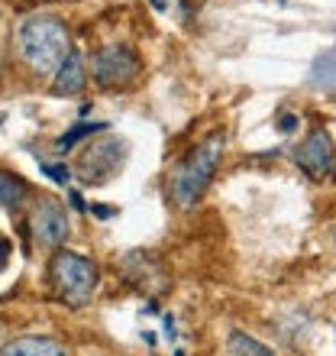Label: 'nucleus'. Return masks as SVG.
<instances>
[{
	"mask_svg": "<svg viewBox=\"0 0 336 356\" xmlns=\"http://www.w3.org/2000/svg\"><path fill=\"white\" fill-rule=\"evenodd\" d=\"M19 56L36 75H56L58 65L68 58L72 52V39L68 29L58 17H29L19 26Z\"/></svg>",
	"mask_w": 336,
	"mask_h": 356,
	"instance_id": "1",
	"label": "nucleus"
},
{
	"mask_svg": "<svg viewBox=\"0 0 336 356\" xmlns=\"http://www.w3.org/2000/svg\"><path fill=\"white\" fill-rule=\"evenodd\" d=\"M224 146H226V136L224 133H210L207 140H201L194 149L185 156V162L175 169L171 175V201L178 207H191L201 201V195L207 191V185L214 181V172L224 159Z\"/></svg>",
	"mask_w": 336,
	"mask_h": 356,
	"instance_id": "2",
	"label": "nucleus"
},
{
	"mask_svg": "<svg viewBox=\"0 0 336 356\" xmlns=\"http://www.w3.org/2000/svg\"><path fill=\"white\" fill-rule=\"evenodd\" d=\"M97 282H101V272H97V266L87 256L58 246L56 253H52V259H49V285L56 291V298L65 301L68 308L91 305L94 291H97Z\"/></svg>",
	"mask_w": 336,
	"mask_h": 356,
	"instance_id": "3",
	"label": "nucleus"
},
{
	"mask_svg": "<svg viewBox=\"0 0 336 356\" xmlns=\"http://www.w3.org/2000/svg\"><path fill=\"white\" fill-rule=\"evenodd\" d=\"M140 56L133 46H123V42H113V46H103L101 52H94L91 58V78L103 91H120V88L133 85L136 75H140Z\"/></svg>",
	"mask_w": 336,
	"mask_h": 356,
	"instance_id": "4",
	"label": "nucleus"
},
{
	"mask_svg": "<svg viewBox=\"0 0 336 356\" xmlns=\"http://www.w3.org/2000/svg\"><path fill=\"white\" fill-rule=\"evenodd\" d=\"M123 162H126V143L117 140V136H107L101 143H87L84 146L75 169L87 185H103L123 169Z\"/></svg>",
	"mask_w": 336,
	"mask_h": 356,
	"instance_id": "5",
	"label": "nucleus"
},
{
	"mask_svg": "<svg viewBox=\"0 0 336 356\" xmlns=\"http://www.w3.org/2000/svg\"><path fill=\"white\" fill-rule=\"evenodd\" d=\"M29 230H33V240H36L39 246L58 250V246L65 243L68 230H72L68 211L58 204L56 197H49V195L36 197V201H33V211H29Z\"/></svg>",
	"mask_w": 336,
	"mask_h": 356,
	"instance_id": "6",
	"label": "nucleus"
},
{
	"mask_svg": "<svg viewBox=\"0 0 336 356\" xmlns=\"http://www.w3.org/2000/svg\"><path fill=\"white\" fill-rule=\"evenodd\" d=\"M294 162L298 169L310 178H327L336 165V149H333V140H330L327 130H314L308 133V140L301 143L294 149Z\"/></svg>",
	"mask_w": 336,
	"mask_h": 356,
	"instance_id": "7",
	"label": "nucleus"
},
{
	"mask_svg": "<svg viewBox=\"0 0 336 356\" xmlns=\"http://www.w3.org/2000/svg\"><path fill=\"white\" fill-rule=\"evenodd\" d=\"M87 85V68H84V58L78 49L68 52V58L58 65L56 78H52V91L56 94H81Z\"/></svg>",
	"mask_w": 336,
	"mask_h": 356,
	"instance_id": "8",
	"label": "nucleus"
},
{
	"mask_svg": "<svg viewBox=\"0 0 336 356\" xmlns=\"http://www.w3.org/2000/svg\"><path fill=\"white\" fill-rule=\"evenodd\" d=\"M0 356H68L58 340L49 337H19L0 350Z\"/></svg>",
	"mask_w": 336,
	"mask_h": 356,
	"instance_id": "9",
	"label": "nucleus"
},
{
	"mask_svg": "<svg viewBox=\"0 0 336 356\" xmlns=\"http://www.w3.org/2000/svg\"><path fill=\"white\" fill-rule=\"evenodd\" d=\"M29 197V185L17 172H7L0 169V207H10V211H17L23 201Z\"/></svg>",
	"mask_w": 336,
	"mask_h": 356,
	"instance_id": "10",
	"label": "nucleus"
},
{
	"mask_svg": "<svg viewBox=\"0 0 336 356\" xmlns=\"http://www.w3.org/2000/svg\"><path fill=\"white\" fill-rule=\"evenodd\" d=\"M230 356H275V353L255 337L243 334V330H233L230 334Z\"/></svg>",
	"mask_w": 336,
	"mask_h": 356,
	"instance_id": "11",
	"label": "nucleus"
},
{
	"mask_svg": "<svg viewBox=\"0 0 336 356\" xmlns=\"http://www.w3.org/2000/svg\"><path fill=\"white\" fill-rule=\"evenodd\" d=\"M97 130H103V123H84V127H75V130L68 133V136H62V140H58V149L68 152L78 140H81V136H87V133H97Z\"/></svg>",
	"mask_w": 336,
	"mask_h": 356,
	"instance_id": "12",
	"label": "nucleus"
},
{
	"mask_svg": "<svg viewBox=\"0 0 336 356\" xmlns=\"http://www.w3.org/2000/svg\"><path fill=\"white\" fill-rule=\"evenodd\" d=\"M10 253H13V246H10V240L3 234H0V269H7L10 263Z\"/></svg>",
	"mask_w": 336,
	"mask_h": 356,
	"instance_id": "13",
	"label": "nucleus"
},
{
	"mask_svg": "<svg viewBox=\"0 0 336 356\" xmlns=\"http://www.w3.org/2000/svg\"><path fill=\"white\" fill-rule=\"evenodd\" d=\"M333 243H336V227H333Z\"/></svg>",
	"mask_w": 336,
	"mask_h": 356,
	"instance_id": "14",
	"label": "nucleus"
}]
</instances>
